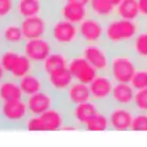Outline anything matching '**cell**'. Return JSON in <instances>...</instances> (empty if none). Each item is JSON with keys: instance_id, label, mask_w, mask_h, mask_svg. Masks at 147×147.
I'll list each match as a JSON object with an SVG mask.
<instances>
[{"instance_id": "1", "label": "cell", "mask_w": 147, "mask_h": 147, "mask_svg": "<svg viewBox=\"0 0 147 147\" xmlns=\"http://www.w3.org/2000/svg\"><path fill=\"white\" fill-rule=\"evenodd\" d=\"M140 28L141 23L139 21H131L114 16L105 22L103 42L111 52L125 49L132 42Z\"/></svg>"}, {"instance_id": "2", "label": "cell", "mask_w": 147, "mask_h": 147, "mask_svg": "<svg viewBox=\"0 0 147 147\" xmlns=\"http://www.w3.org/2000/svg\"><path fill=\"white\" fill-rule=\"evenodd\" d=\"M47 37L56 49L64 51L69 55L78 52L82 46L78 25L60 16H53L51 18Z\"/></svg>"}, {"instance_id": "3", "label": "cell", "mask_w": 147, "mask_h": 147, "mask_svg": "<svg viewBox=\"0 0 147 147\" xmlns=\"http://www.w3.org/2000/svg\"><path fill=\"white\" fill-rule=\"evenodd\" d=\"M0 63L6 70L7 76L17 80L37 69L31 60L25 55L22 47L1 46Z\"/></svg>"}, {"instance_id": "4", "label": "cell", "mask_w": 147, "mask_h": 147, "mask_svg": "<svg viewBox=\"0 0 147 147\" xmlns=\"http://www.w3.org/2000/svg\"><path fill=\"white\" fill-rule=\"evenodd\" d=\"M138 65L139 61L127 48L113 51L107 72L115 83H130Z\"/></svg>"}, {"instance_id": "5", "label": "cell", "mask_w": 147, "mask_h": 147, "mask_svg": "<svg viewBox=\"0 0 147 147\" xmlns=\"http://www.w3.org/2000/svg\"><path fill=\"white\" fill-rule=\"evenodd\" d=\"M29 116L30 111L24 98L0 102V129H23Z\"/></svg>"}, {"instance_id": "6", "label": "cell", "mask_w": 147, "mask_h": 147, "mask_svg": "<svg viewBox=\"0 0 147 147\" xmlns=\"http://www.w3.org/2000/svg\"><path fill=\"white\" fill-rule=\"evenodd\" d=\"M79 53L91 63V65L98 72L108 71L111 51L105 42L82 45L79 48Z\"/></svg>"}, {"instance_id": "7", "label": "cell", "mask_w": 147, "mask_h": 147, "mask_svg": "<svg viewBox=\"0 0 147 147\" xmlns=\"http://www.w3.org/2000/svg\"><path fill=\"white\" fill-rule=\"evenodd\" d=\"M115 82L108 72H99L96 77L88 84L91 99L101 108H107L111 101V94Z\"/></svg>"}, {"instance_id": "8", "label": "cell", "mask_w": 147, "mask_h": 147, "mask_svg": "<svg viewBox=\"0 0 147 147\" xmlns=\"http://www.w3.org/2000/svg\"><path fill=\"white\" fill-rule=\"evenodd\" d=\"M55 6L49 0H15V16L20 20L38 15L52 17Z\"/></svg>"}, {"instance_id": "9", "label": "cell", "mask_w": 147, "mask_h": 147, "mask_svg": "<svg viewBox=\"0 0 147 147\" xmlns=\"http://www.w3.org/2000/svg\"><path fill=\"white\" fill-rule=\"evenodd\" d=\"M22 49L31 62L39 68L44 60L55 49V47L48 37H40L24 40Z\"/></svg>"}, {"instance_id": "10", "label": "cell", "mask_w": 147, "mask_h": 147, "mask_svg": "<svg viewBox=\"0 0 147 147\" xmlns=\"http://www.w3.org/2000/svg\"><path fill=\"white\" fill-rule=\"evenodd\" d=\"M78 30L82 45L103 42L105 21L90 15L82 23L78 24Z\"/></svg>"}, {"instance_id": "11", "label": "cell", "mask_w": 147, "mask_h": 147, "mask_svg": "<svg viewBox=\"0 0 147 147\" xmlns=\"http://www.w3.org/2000/svg\"><path fill=\"white\" fill-rule=\"evenodd\" d=\"M109 127L111 131H131L136 110L132 107L109 105L107 108Z\"/></svg>"}, {"instance_id": "12", "label": "cell", "mask_w": 147, "mask_h": 147, "mask_svg": "<svg viewBox=\"0 0 147 147\" xmlns=\"http://www.w3.org/2000/svg\"><path fill=\"white\" fill-rule=\"evenodd\" d=\"M68 68L71 71L72 76H74V79L76 82L84 83V84H87V85L99 74L91 65V63L79 53V51L70 55Z\"/></svg>"}, {"instance_id": "13", "label": "cell", "mask_w": 147, "mask_h": 147, "mask_svg": "<svg viewBox=\"0 0 147 147\" xmlns=\"http://www.w3.org/2000/svg\"><path fill=\"white\" fill-rule=\"evenodd\" d=\"M30 111V115L40 116L48 109L53 108L60 102V98L48 88L24 98Z\"/></svg>"}, {"instance_id": "14", "label": "cell", "mask_w": 147, "mask_h": 147, "mask_svg": "<svg viewBox=\"0 0 147 147\" xmlns=\"http://www.w3.org/2000/svg\"><path fill=\"white\" fill-rule=\"evenodd\" d=\"M51 18L52 17L46 15H38V16H31L20 20L24 39L26 40V39L47 37Z\"/></svg>"}, {"instance_id": "15", "label": "cell", "mask_w": 147, "mask_h": 147, "mask_svg": "<svg viewBox=\"0 0 147 147\" xmlns=\"http://www.w3.org/2000/svg\"><path fill=\"white\" fill-rule=\"evenodd\" d=\"M53 16H60V17L78 25L86 17L90 16V10H88V7L85 5L60 0L54 8Z\"/></svg>"}, {"instance_id": "16", "label": "cell", "mask_w": 147, "mask_h": 147, "mask_svg": "<svg viewBox=\"0 0 147 147\" xmlns=\"http://www.w3.org/2000/svg\"><path fill=\"white\" fill-rule=\"evenodd\" d=\"M45 78L47 88L56 94L59 98H61L67 92L69 86L75 82L74 76L68 67L45 74Z\"/></svg>"}, {"instance_id": "17", "label": "cell", "mask_w": 147, "mask_h": 147, "mask_svg": "<svg viewBox=\"0 0 147 147\" xmlns=\"http://www.w3.org/2000/svg\"><path fill=\"white\" fill-rule=\"evenodd\" d=\"M2 46L22 47L24 42V36L21 28V21L16 16L0 23Z\"/></svg>"}, {"instance_id": "18", "label": "cell", "mask_w": 147, "mask_h": 147, "mask_svg": "<svg viewBox=\"0 0 147 147\" xmlns=\"http://www.w3.org/2000/svg\"><path fill=\"white\" fill-rule=\"evenodd\" d=\"M101 107L94 101H87L68 108V121L74 123L79 130H83L85 124L98 113Z\"/></svg>"}, {"instance_id": "19", "label": "cell", "mask_w": 147, "mask_h": 147, "mask_svg": "<svg viewBox=\"0 0 147 147\" xmlns=\"http://www.w3.org/2000/svg\"><path fill=\"white\" fill-rule=\"evenodd\" d=\"M40 117L44 123L45 131L62 130L64 124L68 122V108L60 101L56 106L41 114Z\"/></svg>"}, {"instance_id": "20", "label": "cell", "mask_w": 147, "mask_h": 147, "mask_svg": "<svg viewBox=\"0 0 147 147\" xmlns=\"http://www.w3.org/2000/svg\"><path fill=\"white\" fill-rule=\"evenodd\" d=\"M91 92L90 87L87 84L79 83V82H74L67 92L60 98V101L67 107H72L79 103H84L87 101H91Z\"/></svg>"}, {"instance_id": "21", "label": "cell", "mask_w": 147, "mask_h": 147, "mask_svg": "<svg viewBox=\"0 0 147 147\" xmlns=\"http://www.w3.org/2000/svg\"><path fill=\"white\" fill-rule=\"evenodd\" d=\"M23 96H30L34 93H38L42 90L47 88L46 85V78L45 75L37 68L36 70H33L32 72L28 74L26 76H24L23 78H21L18 80Z\"/></svg>"}, {"instance_id": "22", "label": "cell", "mask_w": 147, "mask_h": 147, "mask_svg": "<svg viewBox=\"0 0 147 147\" xmlns=\"http://www.w3.org/2000/svg\"><path fill=\"white\" fill-rule=\"evenodd\" d=\"M136 90L131 83H115L110 105L132 107L134 100Z\"/></svg>"}, {"instance_id": "23", "label": "cell", "mask_w": 147, "mask_h": 147, "mask_svg": "<svg viewBox=\"0 0 147 147\" xmlns=\"http://www.w3.org/2000/svg\"><path fill=\"white\" fill-rule=\"evenodd\" d=\"M69 57H70V55L67 52L55 48L44 60V62L40 64V67L38 69L45 75L51 71H54V70H57L61 68H65L69 64Z\"/></svg>"}, {"instance_id": "24", "label": "cell", "mask_w": 147, "mask_h": 147, "mask_svg": "<svg viewBox=\"0 0 147 147\" xmlns=\"http://www.w3.org/2000/svg\"><path fill=\"white\" fill-rule=\"evenodd\" d=\"M127 49L136 56L139 63H147V24H141V28Z\"/></svg>"}, {"instance_id": "25", "label": "cell", "mask_w": 147, "mask_h": 147, "mask_svg": "<svg viewBox=\"0 0 147 147\" xmlns=\"http://www.w3.org/2000/svg\"><path fill=\"white\" fill-rule=\"evenodd\" d=\"M87 7L90 15L105 22L114 17L116 13V6H114L109 0H90Z\"/></svg>"}, {"instance_id": "26", "label": "cell", "mask_w": 147, "mask_h": 147, "mask_svg": "<svg viewBox=\"0 0 147 147\" xmlns=\"http://www.w3.org/2000/svg\"><path fill=\"white\" fill-rule=\"evenodd\" d=\"M23 93L17 79L7 77L0 83V102L22 99Z\"/></svg>"}, {"instance_id": "27", "label": "cell", "mask_w": 147, "mask_h": 147, "mask_svg": "<svg viewBox=\"0 0 147 147\" xmlns=\"http://www.w3.org/2000/svg\"><path fill=\"white\" fill-rule=\"evenodd\" d=\"M115 16L131 21H139L138 0H122L116 6Z\"/></svg>"}, {"instance_id": "28", "label": "cell", "mask_w": 147, "mask_h": 147, "mask_svg": "<svg viewBox=\"0 0 147 147\" xmlns=\"http://www.w3.org/2000/svg\"><path fill=\"white\" fill-rule=\"evenodd\" d=\"M84 131H107L109 127V118L106 108H100L98 113L85 124Z\"/></svg>"}, {"instance_id": "29", "label": "cell", "mask_w": 147, "mask_h": 147, "mask_svg": "<svg viewBox=\"0 0 147 147\" xmlns=\"http://www.w3.org/2000/svg\"><path fill=\"white\" fill-rule=\"evenodd\" d=\"M130 83L136 91L147 88V63H139L138 69Z\"/></svg>"}, {"instance_id": "30", "label": "cell", "mask_w": 147, "mask_h": 147, "mask_svg": "<svg viewBox=\"0 0 147 147\" xmlns=\"http://www.w3.org/2000/svg\"><path fill=\"white\" fill-rule=\"evenodd\" d=\"M15 16V0H0V23Z\"/></svg>"}, {"instance_id": "31", "label": "cell", "mask_w": 147, "mask_h": 147, "mask_svg": "<svg viewBox=\"0 0 147 147\" xmlns=\"http://www.w3.org/2000/svg\"><path fill=\"white\" fill-rule=\"evenodd\" d=\"M132 108L136 111H147V88L136 91Z\"/></svg>"}, {"instance_id": "32", "label": "cell", "mask_w": 147, "mask_h": 147, "mask_svg": "<svg viewBox=\"0 0 147 147\" xmlns=\"http://www.w3.org/2000/svg\"><path fill=\"white\" fill-rule=\"evenodd\" d=\"M131 131H147V111H136Z\"/></svg>"}, {"instance_id": "33", "label": "cell", "mask_w": 147, "mask_h": 147, "mask_svg": "<svg viewBox=\"0 0 147 147\" xmlns=\"http://www.w3.org/2000/svg\"><path fill=\"white\" fill-rule=\"evenodd\" d=\"M23 129L29 130V131H45V126L41 121V117L36 116V115H30L28 117V119L24 123Z\"/></svg>"}, {"instance_id": "34", "label": "cell", "mask_w": 147, "mask_h": 147, "mask_svg": "<svg viewBox=\"0 0 147 147\" xmlns=\"http://www.w3.org/2000/svg\"><path fill=\"white\" fill-rule=\"evenodd\" d=\"M139 5V22L147 24V0H138Z\"/></svg>"}, {"instance_id": "35", "label": "cell", "mask_w": 147, "mask_h": 147, "mask_svg": "<svg viewBox=\"0 0 147 147\" xmlns=\"http://www.w3.org/2000/svg\"><path fill=\"white\" fill-rule=\"evenodd\" d=\"M8 76H7V72H6V70L3 69V67H2V64L0 63V83L3 80V79H6Z\"/></svg>"}, {"instance_id": "36", "label": "cell", "mask_w": 147, "mask_h": 147, "mask_svg": "<svg viewBox=\"0 0 147 147\" xmlns=\"http://www.w3.org/2000/svg\"><path fill=\"white\" fill-rule=\"evenodd\" d=\"M62 1H68V2H75V3H80V5H85L87 6L90 0H62Z\"/></svg>"}, {"instance_id": "37", "label": "cell", "mask_w": 147, "mask_h": 147, "mask_svg": "<svg viewBox=\"0 0 147 147\" xmlns=\"http://www.w3.org/2000/svg\"><path fill=\"white\" fill-rule=\"evenodd\" d=\"M109 1H110V2H111L114 6H117V5H118V3H119L122 0H109Z\"/></svg>"}, {"instance_id": "38", "label": "cell", "mask_w": 147, "mask_h": 147, "mask_svg": "<svg viewBox=\"0 0 147 147\" xmlns=\"http://www.w3.org/2000/svg\"><path fill=\"white\" fill-rule=\"evenodd\" d=\"M2 46V39H1V26H0V47Z\"/></svg>"}, {"instance_id": "39", "label": "cell", "mask_w": 147, "mask_h": 147, "mask_svg": "<svg viewBox=\"0 0 147 147\" xmlns=\"http://www.w3.org/2000/svg\"><path fill=\"white\" fill-rule=\"evenodd\" d=\"M49 1H51V2H53V3H57L60 0H49Z\"/></svg>"}]
</instances>
